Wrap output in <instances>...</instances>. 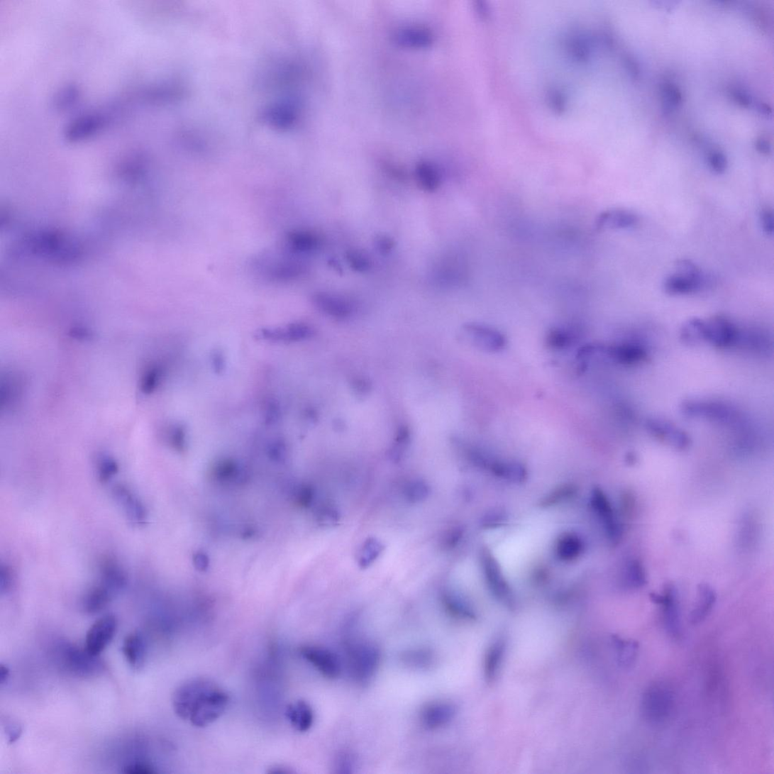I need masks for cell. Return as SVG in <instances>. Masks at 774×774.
Returning <instances> with one entry per match:
<instances>
[{
    "label": "cell",
    "mask_w": 774,
    "mask_h": 774,
    "mask_svg": "<svg viewBox=\"0 0 774 774\" xmlns=\"http://www.w3.org/2000/svg\"><path fill=\"white\" fill-rule=\"evenodd\" d=\"M300 257L285 249L279 253H265L254 262L259 273L273 282H288L297 280L306 274V264Z\"/></svg>",
    "instance_id": "cell-1"
},
{
    "label": "cell",
    "mask_w": 774,
    "mask_h": 774,
    "mask_svg": "<svg viewBox=\"0 0 774 774\" xmlns=\"http://www.w3.org/2000/svg\"><path fill=\"white\" fill-rule=\"evenodd\" d=\"M228 703L226 692L211 681L194 700L189 721L198 727L209 725L221 717Z\"/></svg>",
    "instance_id": "cell-2"
},
{
    "label": "cell",
    "mask_w": 774,
    "mask_h": 774,
    "mask_svg": "<svg viewBox=\"0 0 774 774\" xmlns=\"http://www.w3.org/2000/svg\"><path fill=\"white\" fill-rule=\"evenodd\" d=\"M675 704V695L672 687L658 681L643 692L641 700L643 718L650 724H663L671 716Z\"/></svg>",
    "instance_id": "cell-3"
},
{
    "label": "cell",
    "mask_w": 774,
    "mask_h": 774,
    "mask_svg": "<svg viewBox=\"0 0 774 774\" xmlns=\"http://www.w3.org/2000/svg\"><path fill=\"white\" fill-rule=\"evenodd\" d=\"M57 660L69 674L79 678H91L104 671V664L99 656L82 649L72 643H63L57 646Z\"/></svg>",
    "instance_id": "cell-4"
},
{
    "label": "cell",
    "mask_w": 774,
    "mask_h": 774,
    "mask_svg": "<svg viewBox=\"0 0 774 774\" xmlns=\"http://www.w3.org/2000/svg\"><path fill=\"white\" fill-rule=\"evenodd\" d=\"M346 648V661L351 677L357 683H367L374 677L380 664L378 648L371 643L362 641L351 643Z\"/></svg>",
    "instance_id": "cell-5"
},
{
    "label": "cell",
    "mask_w": 774,
    "mask_h": 774,
    "mask_svg": "<svg viewBox=\"0 0 774 774\" xmlns=\"http://www.w3.org/2000/svg\"><path fill=\"white\" fill-rule=\"evenodd\" d=\"M675 272L666 277L663 282L664 292L672 296L686 295L697 292L704 284V275L698 265L687 259H680L675 263Z\"/></svg>",
    "instance_id": "cell-6"
},
{
    "label": "cell",
    "mask_w": 774,
    "mask_h": 774,
    "mask_svg": "<svg viewBox=\"0 0 774 774\" xmlns=\"http://www.w3.org/2000/svg\"><path fill=\"white\" fill-rule=\"evenodd\" d=\"M681 411L690 418L708 419L726 424L741 421V418L735 410L719 402L689 401L684 404Z\"/></svg>",
    "instance_id": "cell-7"
},
{
    "label": "cell",
    "mask_w": 774,
    "mask_h": 774,
    "mask_svg": "<svg viewBox=\"0 0 774 774\" xmlns=\"http://www.w3.org/2000/svg\"><path fill=\"white\" fill-rule=\"evenodd\" d=\"M481 563L485 579L492 594L502 602L512 604L513 602L512 589L505 580L498 560L489 549L482 550Z\"/></svg>",
    "instance_id": "cell-8"
},
{
    "label": "cell",
    "mask_w": 774,
    "mask_h": 774,
    "mask_svg": "<svg viewBox=\"0 0 774 774\" xmlns=\"http://www.w3.org/2000/svg\"><path fill=\"white\" fill-rule=\"evenodd\" d=\"M118 628L116 617L107 615L99 619L87 633L86 649L92 654L99 656L111 642Z\"/></svg>",
    "instance_id": "cell-9"
},
{
    "label": "cell",
    "mask_w": 774,
    "mask_h": 774,
    "mask_svg": "<svg viewBox=\"0 0 774 774\" xmlns=\"http://www.w3.org/2000/svg\"><path fill=\"white\" fill-rule=\"evenodd\" d=\"M741 331L730 320L715 316L704 321V342L719 348H729L736 345Z\"/></svg>",
    "instance_id": "cell-10"
},
{
    "label": "cell",
    "mask_w": 774,
    "mask_h": 774,
    "mask_svg": "<svg viewBox=\"0 0 774 774\" xmlns=\"http://www.w3.org/2000/svg\"><path fill=\"white\" fill-rule=\"evenodd\" d=\"M211 682V680L198 678L186 681L173 692L172 709L178 717L188 721L191 708L199 693Z\"/></svg>",
    "instance_id": "cell-11"
},
{
    "label": "cell",
    "mask_w": 774,
    "mask_h": 774,
    "mask_svg": "<svg viewBox=\"0 0 774 774\" xmlns=\"http://www.w3.org/2000/svg\"><path fill=\"white\" fill-rule=\"evenodd\" d=\"M300 654L323 676L334 679L340 676L342 665L339 657L331 651L317 646H304Z\"/></svg>",
    "instance_id": "cell-12"
},
{
    "label": "cell",
    "mask_w": 774,
    "mask_h": 774,
    "mask_svg": "<svg viewBox=\"0 0 774 774\" xmlns=\"http://www.w3.org/2000/svg\"><path fill=\"white\" fill-rule=\"evenodd\" d=\"M651 600L663 607V616L667 631L673 637L679 636L681 631L680 612L675 587L667 585L663 595L651 594Z\"/></svg>",
    "instance_id": "cell-13"
},
{
    "label": "cell",
    "mask_w": 774,
    "mask_h": 774,
    "mask_svg": "<svg viewBox=\"0 0 774 774\" xmlns=\"http://www.w3.org/2000/svg\"><path fill=\"white\" fill-rule=\"evenodd\" d=\"M113 495L131 524L143 526L147 523L148 514L145 507L129 488L122 484L117 485L113 489Z\"/></svg>",
    "instance_id": "cell-14"
},
{
    "label": "cell",
    "mask_w": 774,
    "mask_h": 774,
    "mask_svg": "<svg viewBox=\"0 0 774 774\" xmlns=\"http://www.w3.org/2000/svg\"><path fill=\"white\" fill-rule=\"evenodd\" d=\"M646 426L658 441L678 450H685L690 446L688 435L671 422L663 419H649Z\"/></svg>",
    "instance_id": "cell-15"
},
{
    "label": "cell",
    "mask_w": 774,
    "mask_h": 774,
    "mask_svg": "<svg viewBox=\"0 0 774 774\" xmlns=\"http://www.w3.org/2000/svg\"><path fill=\"white\" fill-rule=\"evenodd\" d=\"M591 504L594 511L602 519L609 538L614 542L621 536V529L607 496L603 490L596 488L593 490Z\"/></svg>",
    "instance_id": "cell-16"
},
{
    "label": "cell",
    "mask_w": 774,
    "mask_h": 774,
    "mask_svg": "<svg viewBox=\"0 0 774 774\" xmlns=\"http://www.w3.org/2000/svg\"><path fill=\"white\" fill-rule=\"evenodd\" d=\"M598 355L607 358L612 362L625 365H633L646 360L648 353L642 345L637 343H626L600 348Z\"/></svg>",
    "instance_id": "cell-17"
},
{
    "label": "cell",
    "mask_w": 774,
    "mask_h": 774,
    "mask_svg": "<svg viewBox=\"0 0 774 774\" xmlns=\"http://www.w3.org/2000/svg\"><path fill=\"white\" fill-rule=\"evenodd\" d=\"M99 573L100 583L106 586L114 595L123 591L128 582L126 571L114 558L106 557L101 560Z\"/></svg>",
    "instance_id": "cell-18"
},
{
    "label": "cell",
    "mask_w": 774,
    "mask_h": 774,
    "mask_svg": "<svg viewBox=\"0 0 774 774\" xmlns=\"http://www.w3.org/2000/svg\"><path fill=\"white\" fill-rule=\"evenodd\" d=\"M313 302L322 313L333 318H348L353 311V306L348 299L335 294L316 293L313 296Z\"/></svg>",
    "instance_id": "cell-19"
},
{
    "label": "cell",
    "mask_w": 774,
    "mask_h": 774,
    "mask_svg": "<svg viewBox=\"0 0 774 774\" xmlns=\"http://www.w3.org/2000/svg\"><path fill=\"white\" fill-rule=\"evenodd\" d=\"M314 329L304 323H294L283 328H265L258 333L261 339L275 342H294L310 338Z\"/></svg>",
    "instance_id": "cell-20"
},
{
    "label": "cell",
    "mask_w": 774,
    "mask_h": 774,
    "mask_svg": "<svg viewBox=\"0 0 774 774\" xmlns=\"http://www.w3.org/2000/svg\"><path fill=\"white\" fill-rule=\"evenodd\" d=\"M320 245L321 239L317 234L306 230H294L286 235L283 248L302 257L317 250Z\"/></svg>",
    "instance_id": "cell-21"
},
{
    "label": "cell",
    "mask_w": 774,
    "mask_h": 774,
    "mask_svg": "<svg viewBox=\"0 0 774 774\" xmlns=\"http://www.w3.org/2000/svg\"><path fill=\"white\" fill-rule=\"evenodd\" d=\"M394 42L402 48L424 49L434 41L432 31L421 26H408L398 29L394 34Z\"/></svg>",
    "instance_id": "cell-22"
},
{
    "label": "cell",
    "mask_w": 774,
    "mask_h": 774,
    "mask_svg": "<svg viewBox=\"0 0 774 774\" xmlns=\"http://www.w3.org/2000/svg\"><path fill=\"white\" fill-rule=\"evenodd\" d=\"M638 217L626 209H610L600 213L596 219L595 226L598 230L628 229L636 226Z\"/></svg>",
    "instance_id": "cell-23"
},
{
    "label": "cell",
    "mask_w": 774,
    "mask_h": 774,
    "mask_svg": "<svg viewBox=\"0 0 774 774\" xmlns=\"http://www.w3.org/2000/svg\"><path fill=\"white\" fill-rule=\"evenodd\" d=\"M455 714V709L452 704L436 702L426 706L421 712L422 724L427 729H441L452 721Z\"/></svg>",
    "instance_id": "cell-24"
},
{
    "label": "cell",
    "mask_w": 774,
    "mask_h": 774,
    "mask_svg": "<svg viewBox=\"0 0 774 774\" xmlns=\"http://www.w3.org/2000/svg\"><path fill=\"white\" fill-rule=\"evenodd\" d=\"M285 714L288 721L297 731L306 732L314 724V710L310 704L304 700L289 704Z\"/></svg>",
    "instance_id": "cell-25"
},
{
    "label": "cell",
    "mask_w": 774,
    "mask_h": 774,
    "mask_svg": "<svg viewBox=\"0 0 774 774\" xmlns=\"http://www.w3.org/2000/svg\"><path fill=\"white\" fill-rule=\"evenodd\" d=\"M442 604L450 616L462 620L476 619L475 609L468 600L457 592L446 590L442 594Z\"/></svg>",
    "instance_id": "cell-26"
},
{
    "label": "cell",
    "mask_w": 774,
    "mask_h": 774,
    "mask_svg": "<svg viewBox=\"0 0 774 774\" xmlns=\"http://www.w3.org/2000/svg\"><path fill=\"white\" fill-rule=\"evenodd\" d=\"M465 329L475 343L485 350L496 351L504 348V338L498 331L477 324H469Z\"/></svg>",
    "instance_id": "cell-27"
},
{
    "label": "cell",
    "mask_w": 774,
    "mask_h": 774,
    "mask_svg": "<svg viewBox=\"0 0 774 774\" xmlns=\"http://www.w3.org/2000/svg\"><path fill=\"white\" fill-rule=\"evenodd\" d=\"M122 651L133 668L140 670L144 665L146 646L140 634L133 633L126 636L123 643Z\"/></svg>",
    "instance_id": "cell-28"
},
{
    "label": "cell",
    "mask_w": 774,
    "mask_h": 774,
    "mask_svg": "<svg viewBox=\"0 0 774 774\" xmlns=\"http://www.w3.org/2000/svg\"><path fill=\"white\" fill-rule=\"evenodd\" d=\"M114 595L102 584L92 586L86 593L82 607L86 614L94 615L106 609Z\"/></svg>",
    "instance_id": "cell-29"
},
{
    "label": "cell",
    "mask_w": 774,
    "mask_h": 774,
    "mask_svg": "<svg viewBox=\"0 0 774 774\" xmlns=\"http://www.w3.org/2000/svg\"><path fill=\"white\" fill-rule=\"evenodd\" d=\"M716 594L713 588L707 584H701L698 589L697 603L690 616L693 625L701 623L709 615L716 602Z\"/></svg>",
    "instance_id": "cell-30"
},
{
    "label": "cell",
    "mask_w": 774,
    "mask_h": 774,
    "mask_svg": "<svg viewBox=\"0 0 774 774\" xmlns=\"http://www.w3.org/2000/svg\"><path fill=\"white\" fill-rule=\"evenodd\" d=\"M415 175L419 187L425 192H434L441 187L440 170L429 161H421L416 166Z\"/></svg>",
    "instance_id": "cell-31"
},
{
    "label": "cell",
    "mask_w": 774,
    "mask_h": 774,
    "mask_svg": "<svg viewBox=\"0 0 774 774\" xmlns=\"http://www.w3.org/2000/svg\"><path fill=\"white\" fill-rule=\"evenodd\" d=\"M582 550V541L579 536L573 533L564 534L560 536L557 543V555L563 561H571L579 558Z\"/></svg>",
    "instance_id": "cell-32"
},
{
    "label": "cell",
    "mask_w": 774,
    "mask_h": 774,
    "mask_svg": "<svg viewBox=\"0 0 774 774\" xmlns=\"http://www.w3.org/2000/svg\"><path fill=\"white\" fill-rule=\"evenodd\" d=\"M490 468L496 476L515 482H521L527 477L526 468L516 462L492 461Z\"/></svg>",
    "instance_id": "cell-33"
},
{
    "label": "cell",
    "mask_w": 774,
    "mask_h": 774,
    "mask_svg": "<svg viewBox=\"0 0 774 774\" xmlns=\"http://www.w3.org/2000/svg\"><path fill=\"white\" fill-rule=\"evenodd\" d=\"M385 546L375 538H368L363 543L359 554H358V565L362 570H366L379 558L383 553Z\"/></svg>",
    "instance_id": "cell-34"
},
{
    "label": "cell",
    "mask_w": 774,
    "mask_h": 774,
    "mask_svg": "<svg viewBox=\"0 0 774 774\" xmlns=\"http://www.w3.org/2000/svg\"><path fill=\"white\" fill-rule=\"evenodd\" d=\"M662 109L664 115L674 114L682 104V92L673 82H665L662 86Z\"/></svg>",
    "instance_id": "cell-35"
},
{
    "label": "cell",
    "mask_w": 774,
    "mask_h": 774,
    "mask_svg": "<svg viewBox=\"0 0 774 774\" xmlns=\"http://www.w3.org/2000/svg\"><path fill=\"white\" fill-rule=\"evenodd\" d=\"M504 653L502 641L494 643L489 650L485 662V675L489 682L494 681L502 665Z\"/></svg>",
    "instance_id": "cell-36"
},
{
    "label": "cell",
    "mask_w": 774,
    "mask_h": 774,
    "mask_svg": "<svg viewBox=\"0 0 774 774\" xmlns=\"http://www.w3.org/2000/svg\"><path fill=\"white\" fill-rule=\"evenodd\" d=\"M618 654V661L623 667H630L636 660L639 644L636 641L624 640L619 637L614 639Z\"/></svg>",
    "instance_id": "cell-37"
},
{
    "label": "cell",
    "mask_w": 774,
    "mask_h": 774,
    "mask_svg": "<svg viewBox=\"0 0 774 774\" xmlns=\"http://www.w3.org/2000/svg\"><path fill=\"white\" fill-rule=\"evenodd\" d=\"M680 339L688 345L704 342V321L695 318L686 321L680 329Z\"/></svg>",
    "instance_id": "cell-38"
},
{
    "label": "cell",
    "mask_w": 774,
    "mask_h": 774,
    "mask_svg": "<svg viewBox=\"0 0 774 774\" xmlns=\"http://www.w3.org/2000/svg\"><path fill=\"white\" fill-rule=\"evenodd\" d=\"M401 660L407 666L416 669H425L434 663V655L429 649H416L402 654Z\"/></svg>",
    "instance_id": "cell-39"
},
{
    "label": "cell",
    "mask_w": 774,
    "mask_h": 774,
    "mask_svg": "<svg viewBox=\"0 0 774 774\" xmlns=\"http://www.w3.org/2000/svg\"><path fill=\"white\" fill-rule=\"evenodd\" d=\"M404 497L406 500L411 504L422 502L430 494L429 484L421 480H414L409 482L404 487Z\"/></svg>",
    "instance_id": "cell-40"
},
{
    "label": "cell",
    "mask_w": 774,
    "mask_h": 774,
    "mask_svg": "<svg viewBox=\"0 0 774 774\" xmlns=\"http://www.w3.org/2000/svg\"><path fill=\"white\" fill-rule=\"evenodd\" d=\"M345 259L355 271L365 272L372 268V260L368 254L359 249H351L345 253Z\"/></svg>",
    "instance_id": "cell-41"
},
{
    "label": "cell",
    "mask_w": 774,
    "mask_h": 774,
    "mask_svg": "<svg viewBox=\"0 0 774 774\" xmlns=\"http://www.w3.org/2000/svg\"><path fill=\"white\" fill-rule=\"evenodd\" d=\"M626 579L628 585L634 588H639L646 585L645 570L638 560H631L627 565Z\"/></svg>",
    "instance_id": "cell-42"
},
{
    "label": "cell",
    "mask_w": 774,
    "mask_h": 774,
    "mask_svg": "<svg viewBox=\"0 0 774 774\" xmlns=\"http://www.w3.org/2000/svg\"><path fill=\"white\" fill-rule=\"evenodd\" d=\"M576 335L568 329H553L549 333L548 343L553 348L564 349L573 344Z\"/></svg>",
    "instance_id": "cell-43"
},
{
    "label": "cell",
    "mask_w": 774,
    "mask_h": 774,
    "mask_svg": "<svg viewBox=\"0 0 774 774\" xmlns=\"http://www.w3.org/2000/svg\"><path fill=\"white\" fill-rule=\"evenodd\" d=\"M119 470L116 460L110 457H102L98 464V479L105 484L110 482Z\"/></svg>",
    "instance_id": "cell-44"
},
{
    "label": "cell",
    "mask_w": 774,
    "mask_h": 774,
    "mask_svg": "<svg viewBox=\"0 0 774 774\" xmlns=\"http://www.w3.org/2000/svg\"><path fill=\"white\" fill-rule=\"evenodd\" d=\"M317 521L325 526L337 524L340 521V514L336 507L324 504L320 506L316 511Z\"/></svg>",
    "instance_id": "cell-45"
},
{
    "label": "cell",
    "mask_w": 774,
    "mask_h": 774,
    "mask_svg": "<svg viewBox=\"0 0 774 774\" xmlns=\"http://www.w3.org/2000/svg\"><path fill=\"white\" fill-rule=\"evenodd\" d=\"M16 583V575L11 565L2 563L0 565V592L7 595L13 590Z\"/></svg>",
    "instance_id": "cell-46"
},
{
    "label": "cell",
    "mask_w": 774,
    "mask_h": 774,
    "mask_svg": "<svg viewBox=\"0 0 774 774\" xmlns=\"http://www.w3.org/2000/svg\"><path fill=\"white\" fill-rule=\"evenodd\" d=\"M707 163L715 175H723L729 165L726 155L719 150H712L708 153Z\"/></svg>",
    "instance_id": "cell-47"
},
{
    "label": "cell",
    "mask_w": 774,
    "mask_h": 774,
    "mask_svg": "<svg viewBox=\"0 0 774 774\" xmlns=\"http://www.w3.org/2000/svg\"><path fill=\"white\" fill-rule=\"evenodd\" d=\"M575 491V487H573L572 485H564V486L556 489L553 492L550 493L546 498L543 499L541 505L549 507L558 504L561 501L569 498V497L574 494Z\"/></svg>",
    "instance_id": "cell-48"
},
{
    "label": "cell",
    "mask_w": 774,
    "mask_h": 774,
    "mask_svg": "<svg viewBox=\"0 0 774 774\" xmlns=\"http://www.w3.org/2000/svg\"><path fill=\"white\" fill-rule=\"evenodd\" d=\"M463 529L456 526L445 531L441 538V546L446 550L453 549L463 537Z\"/></svg>",
    "instance_id": "cell-49"
},
{
    "label": "cell",
    "mask_w": 774,
    "mask_h": 774,
    "mask_svg": "<svg viewBox=\"0 0 774 774\" xmlns=\"http://www.w3.org/2000/svg\"><path fill=\"white\" fill-rule=\"evenodd\" d=\"M760 223L763 232L767 236H772L774 231V219L773 211L768 208L761 212Z\"/></svg>",
    "instance_id": "cell-50"
},
{
    "label": "cell",
    "mask_w": 774,
    "mask_h": 774,
    "mask_svg": "<svg viewBox=\"0 0 774 774\" xmlns=\"http://www.w3.org/2000/svg\"><path fill=\"white\" fill-rule=\"evenodd\" d=\"M375 243L378 250L385 254L389 253L396 245L395 241L386 235L377 236Z\"/></svg>",
    "instance_id": "cell-51"
},
{
    "label": "cell",
    "mask_w": 774,
    "mask_h": 774,
    "mask_svg": "<svg viewBox=\"0 0 774 774\" xmlns=\"http://www.w3.org/2000/svg\"><path fill=\"white\" fill-rule=\"evenodd\" d=\"M123 773L128 774H154L156 773L155 768L148 764L144 763H133L126 766L123 768Z\"/></svg>",
    "instance_id": "cell-52"
},
{
    "label": "cell",
    "mask_w": 774,
    "mask_h": 774,
    "mask_svg": "<svg viewBox=\"0 0 774 774\" xmlns=\"http://www.w3.org/2000/svg\"><path fill=\"white\" fill-rule=\"evenodd\" d=\"M505 521L504 515L492 512L487 514L482 519V526L485 528H495L500 526Z\"/></svg>",
    "instance_id": "cell-53"
},
{
    "label": "cell",
    "mask_w": 774,
    "mask_h": 774,
    "mask_svg": "<svg viewBox=\"0 0 774 774\" xmlns=\"http://www.w3.org/2000/svg\"><path fill=\"white\" fill-rule=\"evenodd\" d=\"M732 95L734 101L743 107H748L753 103L752 96L748 94V92L743 89H734Z\"/></svg>",
    "instance_id": "cell-54"
},
{
    "label": "cell",
    "mask_w": 774,
    "mask_h": 774,
    "mask_svg": "<svg viewBox=\"0 0 774 774\" xmlns=\"http://www.w3.org/2000/svg\"><path fill=\"white\" fill-rule=\"evenodd\" d=\"M5 731L10 743H14L19 739L21 734L20 725L16 722L9 721L5 725Z\"/></svg>",
    "instance_id": "cell-55"
},
{
    "label": "cell",
    "mask_w": 774,
    "mask_h": 774,
    "mask_svg": "<svg viewBox=\"0 0 774 774\" xmlns=\"http://www.w3.org/2000/svg\"><path fill=\"white\" fill-rule=\"evenodd\" d=\"M625 65L628 72L630 73L631 77L637 79L641 76V68L638 62L634 60L631 56H627L625 60Z\"/></svg>",
    "instance_id": "cell-56"
},
{
    "label": "cell",
    "mask_w": 774,
    "mask_h": 774,
    "mask_svg": "<svg viewBox=\"0 0 774 774\" xmlns=\"http://www.w3.org/2000/svg\"><path fill=\"white\" fill-rule=\"evenodd\" d=\"M755 147L758 153L761 155H768L771 152V145L764 138H758L755 143Z\"/></svg>",
    "instance_id": "cell-57"
},
{
    "label": "cell",
    "mask_w": 774,
    "mask_h": 774,
    "mask_svg": "<svg viewBox=\"0 0 774 774\" xmlns=\"http://www.w3.org/2000/svg\"><path fill=\"white\" fill-rule=\"evenodd\" d=\"M194 563L198 570L204 571L207 569L209 561L207 557L202 553H197L194 556Z\"/></svg>",
    "instance_id": "cell-58"
},
{
    "label": "cell",
    "mask_w": 774,
    "mask_h": 774,
    "mask_svg": "<svg viewBox=\"0 0 774 774\" xmlns=\"http://www.w3.org/2000/svg\"><path fill=\"white\" fill-rule=\"evenodd\" d=\"M9 677L10 671L8 666L3 664L0 665V685H1V687L8 682Z\"/></svg>",
    "instance_id": "cell-59"
},
{
    "label": "cell",
    "mask_w": 774,
    "mask_h": 774,
    "mask_svg": "<svg viewBox=\"0 0 774 774\" xmlns=\"http://www.w3.org/2000/svg\"><path fill=\"white\" fill-rule=\"evenodd\" d=\"M757 109L760 113L763 114L769 115L772 113L771 109H770L766 104H760V105L757 106Z\"/></svg>",
    "instance_id": "cell-60"
},
{
    "label": "cell",
    "mask_w": 774,
    "mask_h": 774,
    "mask_svg": "<svg viewBox=\"0 0 774 774\" xmlns=\"http://www.w3.org/2000/svg\"><path fill=\"white\" fill-rule=\"evenodd\" d=\"M329 263H330V265H332V267H333L334 269H336L338 271L342 270L341 267H340L339 263L337 262L336 261H334V260H332L331 261L329 262Z\"/></svg>",
    "instance_id": "cell-61"
}]
</instances>
